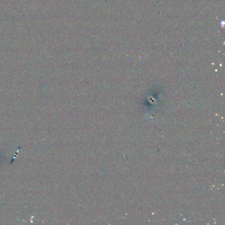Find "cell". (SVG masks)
<instances>
[{
    "mask_svg": "<svg viewBox=\"0 0 225 225\" xmlns=\"http://www.w3.org/2000/svg\"><path fill=\"white\" fill-rule=\"evenodd\" d=\"M3 160H4V158H3L2 153L0 151V166L2 165L3 162Z\"/></svg>",
    "mask_w": 225,
    "mask_h": 225,
    "instance_id": "6da1fadb",
    "label": "cell"
}]
</instances>
